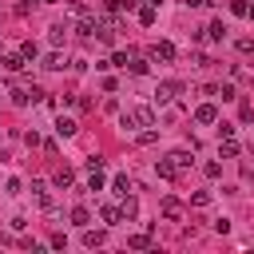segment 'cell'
Returning <instances> with one entry per match:
<instances>
[{
    "mask_svg": "<svg viewBox=\"0 0 254 254\" xmlns=\"http://www.w3.org/2000/svg\"><path fill=\"white\" fill-rule=\"evenodd\" d=\"M119 127H123V131L155 127V107H147V103H135V107H127V111L119 115Z\"/></svg>",
    "mask_w": 254,
    "mask_h": 254,
    "instance_id": "6da1fadb",
    "label": "cell"
},
{
    "mask_svg": "<svg viewBox=\"0 0 254 254\" xmlns=\"http://www.w3.org/2000/svg\"><path fill=\"white\" fill-rule=\"evenodd\" d=\"M179 95H183V83H179V79H163V83H155V91H151V99H155L159 107H163V103H175Z\"/></svg>",
    "mask_w": 254,
    "mask_h": 254,
    "instance_id": "7a4b0ae2",
    "label": "cell"
},
{
    "mask_svg": "<svg viewBox=\"0 0 254 254\" xmlns=\"http://www.w3.org/2000/svg\"><path fill=\"white\" fill-rule=\"evenodd\" d=\"M194 123H202V127L218 123V107H214V103H198V107H194Z\"/></svg>",
    "mask_w": 254,
    "mask_h": 254,
    "instance_id": "3957f363",
    "label": "cell"
},
{
    "mask_svg": "<svg viewBox=\"0 0 254 254\" xmlns=\"http://www.w3.org/2000/svg\"><path fill=\"white\" fill-rule=\"evenodd\" d=\"M155 171H159V179H179V175H183V171H179V163H175L171 155H167V159H159V163H155Z\"/></svg>",
    "mask_w": 254,
    "mask_h": 254,
    "instance_id": "277c9868",
    "label": "cell"
},
{
    "mask_svg": "<svg viewBox=\"0 0 254 254\" xmlns=\"http://www.w3.org/2000/svg\"><path fill=\"white\" fill-rule=\"evenodd\" d=\"M99 218H103V226H119V222H123V210L111 206V202H103V206H99Z\"/></svg>",
    "mask_w": 254,
    "mask_h": 254,
    "instance_id": "5b68a950",
    "label": "cell"
},
{
    "mask_svg": "<svg viewBox=\"0 0 254 254\" xmlns=\"http://www.w3.org/2000/svg\"><path fill=\"white\" fill-rule=\"evenodd\" d=\"M151 56L163 60V64H171V60H175V44H171V40H159V44L151 48Z\"/></svg>",
    "mask_w": 254,
    "mask_h": 254,
    "instance_id": "8992f818",
    "label": "cell"
},
{
    "mask_svg": "<svg viewBox=\"0 0 254 254\" xmlns=\"http://www.w3.org/2000/svg\"><path fill=\"white\" fill-rule=\"evenodd\" d=\"M36 99H40L36 87H32V91H28V87H16V91H12V103H16V107H28V103H36Z\"/></svg>",
    "mask_w": 254,
    "mask_h": 254,
    "instance_id": "52a82bcc",
    "label": "cell"
},
{
    "mask_svg": "<svg viewBox=\"0 0 254 254\" xmlns=\"http://www.w3.org/2000/svg\"><path fill=\"white\" fill-rule=\"evenodd\" d=\"M75 131H79V123H75V119H64V115L56 119V135H60V139H71Z\"/></svg>",
    "mask_w": 254,
    "mask_h": 254,
    "instance_id": "ba28073f",
    "label": "cell"
},
{
    "mask_svg": "<svg viewBox=\"0 0 254 254\" xmlns=\"http://www.w3.org/2000/svg\"><path fill=\"white\" fill-rule=\"evenodd\" d=\"M238 151H242V143H238L234 135H222V143H218V155H226V159H234Z\"/></svg>",
    "mask_w": 254,
    "mask_h": 254,
    "instance_id": "9c48e42d",
    "label": "cell"
},
{
    "mask_svg": "<svg viewBox=\"0 0 254 254\" xmlns=\"http://www.w3.org/2000/svg\"><path fill=\"white\" fill-rule=\"evenodd\" d=\"M71 226H79V230L91 226V210L87 206H71Z\"/></svg>",
    "mask_w": 254,
    "mask_h": 254,
    "instance_id": "30bf717a",
    "label": "cell"
},
{
    "mask_svg": "<svg viewBox=\"0 0 254 254\" xmlns=\"http://www.w3.org/2000/svg\"><path fill=\"white\" fill-rule=\"evenodd\" d=\"M190 151H194V147H190ZM190 151H187V147H179V151H171V159L179 163V171H187V167L194 163V155H190Z\"/></svg>",
    "mask_w": 254,
    "mask_h": 254,
    "instance_id": "8fae6325",
    "label": "cell"
},
{
    "mask_svg": "<svg viewBox=\"0 0 254 254\" xmlns=\"http://www.w3.org/2000/svg\"><path fill=\"white\" fill-rule=\"evenodd\" d=\"M103 187H107V179H103V167L87 171V190H103Z\"/></svg>",
    "mask_w": 254,
    "mask_h": 254,
    "instance_id": "7c38bea8",
    "label": "cell"
},
{
    "mask_svg": "<svg viewBox=\"0 0 254 254\" xmlns=\"http://www.w3.org/2000/svg\"><path fill=\"white\" fill-rule=\"evenodd\" d=\"M111 190H115V194H131V190H135V183H131L127 175H115V179H111Z\"/></svg>",
    "mask_w": 254,
    "mask_h": 254,
    "instance_id": "4fadbf2b",
    "label": "cell"
},
{
    "mask_svg": "<svg viewBox=\"0 0 254 254\" xmlns=\"http://www.w3.org/2000/svg\"><path fill=\"white\" fill-rule=\"evenodd\" d=\"M119 210H123V218H127V222H131V218H139V202H135V194H123V206H119Z\"/></svg>",
    "mask_w": 254,
    "mask_h": 254,
    "instance_id": "5bb4252c",
    "label": "cell"
},
{
    "mask_svg": "<svg viewBox=\"0 0 254 254\" xmlns=\"http://www.w3.org/2000/svg\"><path fill=\"white\" fill-rule=\"evenodd\" d=\"M183 214V202L179 198H163V218H179Z\"/></svg>",
    "mask_w": 254,
    "mask_h": 254,
    "instance_id": "9a60e30c",
    "label": "cell"
},
{
    "mask_svg": "<svg viewBox=\"0 0 254 254\" xmlns=\"http://www.w3.org/2000/svg\"><path fill=\"white\" fill-rule=\"evenodd\" d=\"M103 230H91V226H83V246H103Z\"/></svg>",
    "mask_w": 254,
    "mask_h": 254,
    "instance_id": "2e32d148",
    "label": "cell"
},
{
    "mask_svg": "<svg viewBox=\"0 0 254 254\" xmlns=\"http://www.w3.org/2000/svg\"><path fill=\"white\" fill-rule=\"evenodd\" d=\"M206 36H210V40H226V24H222V20H210V24H206Z\"/></svg>",
    "mask_w": 254,
    "mask_h": 254,
    "instance_id": "e0dca14e",
    "label": "cell"
},
{
    "mask_svg": "<svg viewBox=\"0 0 254 254\" xmlns=\"http://www.w3.org/2000/svg\"><path fill=\"white\" fill-rule=\"evenodd\" d=\"M48 40H52V44H64V40H67V24H52V28H48Z\"/></svg>",
    "mask_w": 254,
    "mask_h": 254,
    "instance_id": "ac0fdd59",
    "label": "cell"
},
{
    "mask_svg": "<svg viewBox=\"0 0 254 254\" xmlns=\"http://www.w3.org/2000/svg\"><path fill=\"white\" fill-rule=\"evenodd\" d=\"M127 246H131V250H147V246H151V230H147V234H131Z\"/></svg>",
    "mask_w": 254,
    "mask_h": 254,
    "instance_id": "d6986e66",
    "label": "cell"
},
{
    "mask_svg": "<svg viewBox=\"0 0 254 254\" xmlns=\"http://www.w3.org/2000/svg\"><path fill=\"white\" fill-rule=\"evenodd\" d=\"M44 67H48V71H60V67H64V56H60V52H48V56H44Z\"/></svg>",
    "mask_w": 254,
    "mask_h": 254,
    "instance_id": "ffe728a7",
    "label": "cell"
},
{
    "mask_svg": "<svg viewBox=\"0 0 254 254\" xmlns=\"http://www.w3.org/2000/svg\"><path fill=\"white\" fill-rule=\"evenodd\" d=\"M52 183H56V187L64 190V187H71V183H75V175H71V171L64 167V171H56V179H52Z\"/></svg>",
    "mask_w": 254,
    "mask_h": 254,
    "instance_id": "44dd1931",
    "label": "cell"
},
{
    "mask_svg": "<svg viewBox=\"0 0 254 254\" xmlns=\"http://www.w3.org/2000/svg\"><path fill=\"white\" fill-rule=\"evenodd\" d=\"M20 56H24V60H36V56H40V48H36L32 40H24V44H20Z\"/></svg>",
    "mask_w": 254,
    "mask_h": 254,
    "instance_id": "7402d4cb",
    "label": "cell"
},
{
    "mask_svg": "<svg viewBox=\"0 0 254 254\" xmlns=\"http://www.w3.org/2000/svg\"><path fill=\"white\" fill-rule=\"evenodd\" d=\"M4 67L8 71H24V56H4Z\"/></svg>",
    "mask_w": 254,
    "mask_h": 254,
    "instance_id": "603a6c76",
    "label": "cell"
},
{
    "mask_svg": "<svg viewBox=\"0 0 254 254\" xmlns=\"http://www.w3.org/2000/svg\"><path fill=\"white\" fill-rule=\"evenodd\" d=\"M127 67H131V71H135V75H147V71H151V64H147V60H139V56H135V60H131V64H127Z\"/></svg>",
    "mask_w": 254,
    "mask_h": 254,
    "instance_id": "cb8c5ba5",
    "label": "cell"
},
{
    "mask_svg": "<svg viewBox=\"0 0 254 254\" xmlns=\"http://www.w3.org/2000/svg\"><path fill=\"white\" fill-rule=\"evenodd\" d=\"M139 20H143V24L151 28V24H155V4H147V8H139Z\"/></svg>",
    "mask_w": 254,
    "mask_h": 254,
    "instance_id": "d4e9b609",
    "label": "cell"
},
{
    "mask_svg": "<svg viewBox=\"0 0 254 254\" xmlns=\"http://www.w3.org/2000/svg\"><path fill=\"white\" fill-rule=\"evenodd\" d=\"M190 202H194V206H210V190H194Z\"/></svg>",
    "mask_w": 254,
    "mask_h": 254,
    "instance_id": "484cf974",
    "label": "cell"
},
{
    "mask_svg": "<svg viewBox=\"0 0 254 254\" xmlns=\"http://www.w3.org/2000/svg\"><path fill=\"white\" fill-rule=\"evenodd\" d=\"M230 12H234V16H250V4H246V0H230Z\"/></svg>",
    "mask_w": 254,
    "mask_h": 254,
    "instance_id": "4316f807",
    "label": "cell"
},
{
    "mask_svg": "<svg viewBox=\"0 0 254 254\" xmlns=\"http://www.w3.org/2000/svg\"><path fill=\"white\" fill-rule=\"evenodd\" d=\"M127 64H131L127 52H115V56H111V67H127Z\"/></svg>",
    "mask_w": 254,
    "mask_h": 254,
    "instance_id": "83f0119b",
    "label": "cell"
},
{
    "mask_svg": "<svg viewBox=\"0 0 254 254\" xmlns=\"http://www.w3.org/2000/svg\"><path fill=\"white\" fill-rule=\"evenodd\" d=\"M155 139H159V135H155V131H139V147H151V143H155Z\"/></svg>",
    "mask_w": 254,
    "mask_h": 254,
    "instance_id": "f1b7e54d",
    "label": "cell"
},
{
    "mask_svg": "<svg viewBox=\"0 0 254 254\" xmlns=\"http://www.w3.org/2000/svg\"><path fill=\"white\" fill-rule=\"evenodd\" d=\"M218 95L222 99H234V83H218Z\"/></svg>",
    "mask_w": 254,
    "mask_h": 254,
    "instance_id": "f546056e",
    "label": "cell"
},
{
    "mask_svg": "<svg viewBox=\"0 0 254 254\" xmlns=\"http://www.w3.org/2000/svg\"><path fill=\"white\" fill-rule=\"evenodd\" d=\"M8 226H12V230H24V226H28V218H24V214H16V218H8Z\"/></svg>",
    "mask_w": 254,
    "mask_h": 254,
    "instance_id": "4dcf8cb0",
    "label": "cell"
},
{
    "mask_svg": "<svg viewBox=\"0 0 254 254\" xmlns=\"http://www.w3.org/2000/svg\"><path fill=\"white\" fill-rule=\"evenodd\" d=\"M214 230L218 234H230V218H214Z\"/></svg>",
    "mask_w": 254,
    "mask_h": 254,
    "instance_id": "1f68e13d",
    "label": "cell"
},
{
    "mask_svg": "<svg viewBox=\"0 0 254 254\" xmlns=\"http://www.w3.org/2000/svg\"><path fill=\"white\" fill-rule=\"evenodd\" d=\"M187 8H202V4H210V0H183Z\"/></svg>",
    "mask_w": 254,
    "mask_h": 254,
    "instance_id": "d6a6232c",
    "label": "cell"
},
{
    "mask_svg": "<svg viewBox=\"0 0 254 254\" xmlns=\"http://www.w3.org/2000/svg\"><path fill=\"white\" fill-rule=\"evenodd\" d=\"M250 20H254V4H250Z\"/></svg>",
    "mask_w": 254,
    "mask_h": 254,
    "instance_id": "836d02e7",
    "label": "cell"
},
{
    "mask_svg": "<svg viewBox=\"0 0 254 254\" xmlns=\"http://www.w3.org/2000/svg\"><path fill=\"white\" fill-rule=\"evenodd\" d=\"M0 48H4V44H0Z\"/></svg>",
    "mask_w": 254,
    "mask_h": 254,
    "instance_id": "e575fe53",
    "label": "cell"
}]
</instances>
